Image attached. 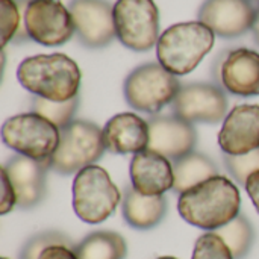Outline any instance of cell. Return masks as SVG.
<instances>
[{"label": "cell", "mask_w": 259, "mask_h": 259, "mask_svg": "<svg viewBox=\"0 0 259 259\" xmlns=\"http://www.w3.org/2000/svg\"><path fill=\"white\" fill-rule=\"evenodd\" d=\"M175 185L173 190L182 194L196 185L219 175L217 165L206 156L197 152H191L176 161H173Z\"/></svg>", "instance_id": "ffe728a7"}, {"label": "cell", "mask_w": 259, "mask_h": 259, "mask_svg": "<svg viewBox=\"0 0 259 259\" xmlns=\"http://www.w3.org/2000/svg\"><path fill=\"white\" fill-rule=\"evenodd\" d=\"M129 173L132 187L144 196H164L175 185L173 162L149 149L132 156Z\"/></svg>", "instance_id": "e0dca14e"}, {"label": "cell", "mask_w": 259, "mask_h": 259, "mask_svg": "<svg viewBox=\"0 0 259 259\" xmlns=\"http://www.w3.org/2000/svg\"><path fill=\"white\" fill-rule=\"evenodd\" d=\"M17 79L33 96L52 102H67L77 97L80 70L64 53L36 55L20 62Z\"/></svg>", "instance_id": "7a4b0ae2"}, {"label": "cell", "mask_w": 259, "mask_h": 259, "mask_svg": "<svg viewBox=\"0 0 259 259\" xmlns=\"http://www.w3.org/2000/svg\"><path fill=\"white\" fill-rule=\"evenodd\" d=\"M79 106V97L67 102H52L35 96L32 99V112L44 117L53 123L58 129H64L74 120V114Z\"/></svg>", "instance_id": "603a6c76"}, {"label": "cell", "mask_w": 259, "mask_h": 259, "mask_svg": "<svg viewBox=\"0 0 259 259\" xmlns=\"http://www.w3.org/2000/svg\"><path fill=\"white\" fill-rule=\"evenodd\" d=\"M252 32H253V39H255V42L259 46V6L256 8V17H255L253 26H252Z\"/></svg>", "instance_id": "4dcf8cb0"}, {"label": "cell", "mask_w": 259, "mask_h": 259, "mask_svg": "<svg viewBox=\"0 0 259 259\" xmlns=\"http://www.w3.org/2000/svg\"><path fill=\"white\" fill-rule=\"evenodd\" d=\"M121 200L120 190L109 173L99 165H88L76 173L73 181V209L90 225L109 219Z\"/></svg>", "instance_id": "277c9868"}, {"label": "cell", "mask_w": 259, "mask_h": 259, "mask_svg": "<svg viewBox=\"0 0 259 259\" xmlns=\"http://www.w3.org/2000/svg\"><path fill=\"white\" fill-rule=\"evenodd\" d=\"M244 188H246V191H247L250 200L253 202V205H255V208H256V211H258L259 214V171L253 173V175L247 179Z\"/></svg>", "instance_id": "f546056e"}, {"label": "cell", "mask_w": 259, "mask_h": 259, "mask_svg": "<svg viewBox=\"0 0 259 259\" xmlns=\"http://www.w3.org/2000/svg\"><path fill=\"white\" fill-rule=\"evenodd\" d=\"M2 190L3 193H2V202H0V214L5 215L17 206V194L3 168H2Z\"/></svg>", "instance_id": "83f0119b"}, {"label": "cell", "mask_w": 259, "mask_h": 259, "mask_svg": "<svg viewBox=\"0 0 259 259\" xmlns=\"http://www.w3.org/2000/svg\"><path fill=\"white\" fill-rule=\"evenodd\" d=\"M77 259H124L127 246L124 238L111 231H97L74 246Z\"/></svg>", "instance_id": "44dd1931"}, {"label": "cell", "mask_w": 259, "mask_h": 259, "mask_svg": "<svg viewBox=\"0 0 259 259\" xmlns=\"http://www.w3.org/2000/svg\"><path fill=\"white\" fill-rule=\"evenodd\" d=\"M173 114L185 121L215 124L226 118L228 99L223 90L212 83L196 82L181 87L173 103Z\"/></svg>", "instance_id": "30bf717a"}, {"label": "cell", "mask_w": 259, "mask_h": 259, "mask_svg": "<svg viewBox=\"0 0 259 259\" xmlns=\"http://www.w3.org/2000/svg\"><path fill=\"white\" fill-rule=\"evenodd\" d=\"M158 259H176V258H173V256H162V258H158Z\"/></svg>", "instance_id": "1f68e13d"}, {"label": "cell", "mask_w": 259, "mask_h": 259, "mask_svg": "<svg viewBox=\"0 0 259 259\" xmlns=\"http://www.w3.org/2000/svg\"><path fill=\"white\" fill-rule=\"evenodd\" d=\"M223 162L234 181L246 185L247 179L259 171V149L244 155H225Z\"/></svg>", "instance_id": "d4e9b609"}, {"label": "cell", "mask_w": 259, "mask_h": 259, "mask_svg": "<svg viewBox=\"0 0 259 259\" xmlns=\"http://www.w3.org/2000/svg\"><path fill=\"white\" fill-rule=\"evenodd\" d=\"M191 259H235L228 244L215 234L206 232L196 241Z\"/></svg>", "instance_id": "484cf974"}, {"label": "cell", "mask_w": 259, "mask_h": 259, "mask_svg": "<svg viewBox=\"0 0 259 259\" xmlns=\"http://www.w3.org/2000/svg\"><path fill=\"white\" fill-rule=\"evenodd\" d=\"M225 155H244L259 149V105H238L226 115L219 132Z\"/></svg>", "instance_id": "5bb4252c"}, {"label": "cell", "mask_w": 259, "mask_h": 259, "mask_svg": "<svg viewBox=\"0 0 259 259\" xmlns=\"http://www.w3.org/2000/svg\"><path fill=\"white\" fill-rule=\"evenodd\" d=\"M76 33L71 12L61 0H27L23 8V35L32 41L55 47Z\"/></svg>", "instance_id": "9c48e42d"}, {"label": "cell", "mask_w": 259, "mask_h": 259, "mask_svg": "<svg viewBox=\"0 0 259 259\" xmlns=\"http://www.w3.org/2000/svg\"><path fill=\"white\" fill-rule=\"evenodd\" d=\"M250 2H255V3H259V0H250Z\"/></svg>", "instance_id": "d6a6232c"}, {"label": "cell", "mask_w": 259, "mask_h": 259, "mask_svg": "<svg viewBox=\"0 0 259 259\" xmlns=\"http://www.w3.org/2000/svg\"><path fill=\"white\" fill-rule=\"evenodd\" d=\"M181 87L178 77L159 62H147L129 73L123 93L131 108L155 115L173 103Z\"/></svg>", "instance_id": "8992f818"}, {"label": "cell", "mask_w": 259, "mask_h": 259, "mask_svg": "<svg viewBox=\"0 0 259 259\" xmlns=\"http://www.w3.org/2000/svg\"><path fill=\"white\" fill-rule=\"evenodd\" d=\"M2 259H6V258H2Z\"/></svg>", "instance_id": "836d02e7"}, {"label": "cell", "mask_w": 259, "mask_h": 259, "mask_svg": "<svg viewBox=\"0 0 259 259\" xmlns=\"http://www.w3.org/2000/svg\"><path fill=\"white\" fill-rule=\"evenodd\" d=\"M199 21L222 38H237L252 29L256 9L250 0H205Z\"/></svg>", "instance_id": "7c38bea8"}, {"label": "cell", "mask_w": 259, "mask_h": 259, "mask_svg": "<svg viewBox=\"0 0 259 259\" xmlns=\"http://www.w3.org/2000/svg\"><path fill=\"white\" fill-rule=\"evenodd\" d=\"M217 79L234 96H259V53L246 47L229 50L220 61Z\"/></svg>", "instance_id": "2e32d148"}, {"label": "cell", "mask_w": 259, "mask_h": 259, "mask_svg": "<svg viewBox=\"0 0 259 259\" xmlns=\"http://www.w3.org/2000/svg\"><path fill=\"white\" fill-rule=\"evenodd\" d=\"M39 259H77L74 249L67 247V246H50L47 247Z\"/></svg>", "instance_id": "f1b7e54d"}, {"label": "cell", "mask_w": 259, "mask_h": 259, "mask_svg": "<svg viewBox=\"0 0 259 259\" xmlns=\"http://www.w3.org/2000/svg\"><path fill=\"white\" fill-rule=\"evenodd\" d=\"M240 190L231 179L220 175L182 193L178 200L181 217L205 231H217L232 222L240 215Z\"/></svg>", "instance_id": "6da1fadb"}, {"label": "cell", "mask_w": 259, "mask_h": 259, "mask_svg": "<svg viewBox=\"0 0 259 259\" xmlns=\"http://www.w3.org/2000/svg\"><path fill=\"white\" fill-rule=\"evenodd\" d=\"M17 194V206L29 209L36 206L46 196V175L50 170V159L36 161L23 155L12 156L2 167Z\"/></svg>", "instance_id": "9a60e30c"}, {"label": "cell", "mask_w": 259, "mask_h": 259, "mask_svg": "<svg viewBox=\"0 0 259 259\" xmlns=\"http://www.w3.org/2000/svg\"><path fill=\"white\" fill-rule=\"evenodd\" d=\"M214 232L228 244L235 259L246 258L255 240V232L250 222L241 214Z\"/></svg>", "instance_id": "7402d4cb"}, {"label": "cell", "mask_w": 259, "mask_h": 259, "mask_svg": "<svg viewBox=\"0 0 259 259\" xmlns=\"http://www.w3.org/2000/svg\"><path fill=\"white\" fill-rule=\"evenodd\" d=\"M149 121L134 112H121L109 118L103 127L106 150L115 155H137L149 147Z\"/></svg>", "instance_id": "ac0fdd59"}, {"label": "cell", "mask_w": 259, "mask_h": 259, "mask_svg": "<svg viewBox=\"0 0 259 259\" xmlns=\"http://www.w3.org/2000/svg\"><path fill=\"white\" fill-rule=\"evenodd\" d=\"M50 246H67L74 249L71 240L67 235L56 231H46L27 240V243L21 249L20 259H39L41 253Z\"/></svg>", "instance_id": "cb8c5ba5"}, {"label": "cell", "mask_w": 259, "mask_h": 259, "mask_svg": "<svg viewBox=\"0 0 259 259\" xmlns=\"http://www.w3.org/2000/svg\"><path fill=\"white\" fill-rule=\"evenodd\" d=\"M61 129L35 112L17 114L2 126V141L18 155L47 161L59 144Z\"/></svg>", "instance_id": "52a82bcc"}, {"label": "cell", "mask_w": 259, "mask_h": 259, "mask_svg": "<svg viewBox=\"0 0 259 259\" xmlns=\"http://www.w3.org/2000/svg\"><path fill=\"white\" fill-rule=\"evenodd\" d=\"M123 217L135 229L147 231L158 226L167 211L164 196H144L134 187H127L123 194Z\"/></svg>", "instance_id": "d6986e66"}, {"label": "cell", "mask_w": 259, "mask_h": 259, "mask_svg": "<svg viewBox=\"0 0 259 259\" xmlns=\"http://www.w3.org/2000/svg\"><path fill=\"white\" fill-rule=\"evenodd\" d=\"M114 26L118 41L134 50L147 52L159 39V9L153 0H117Z\"/></svg>", "instance_id": "ba28073f"}, {"label": "cell", "mask_w": 259, "mask_h": 259, "mask_svg": "<svg viewBox=\"0 0 259 259\" xmlns=\"http://www.w3.org/2000/svg\"><path fill=\"white\" fill-rule=\"evenodd\" d=\"M76 35L90 49H102L112 42L115 35L114 6L106 0H71L68 5Z\"/></svg>", "instance_id": "8fae6325"}, {"label": "cell", "mask_w": 259, "mask_h": 259, "mask_svg": "<svg viewBox=\"0 0 259 259\" xmlns=\"http://www.w3.org/2000/svg\"><path fill=\"white\" fill-rule=\"evenodd\" d=\"M149 121V150L176 161L193 152L197 143V132L194 124L185 121L178 115L152 117Z\"/></svg>", "instance_id": "4fadbf2b"}, {"label": "cell", "mask_w": 259, "mask_h": 259, "mask_svg": "<svg viewBox=\"0 0 259 259\" xmlns=\"http://www.w3.org/2000/svg\"><path fill=\"white\" fill-rule=\"evenodd\" d=\"M105 150L103 129L93 121L73 120L61 129L59 144L50 158V170L59 175L77 173L99 161Z\"/></svg>", "instance_id": "5b68a950"}, {"label": "cell", "mask_w": 259, "mask_h": 259, "mask_svg": "<svg viewBox=\"0 0 259 259\" xmlns=\"http://www.w3.org/2000/svg\"><path fill=\"white\" fill-rule=\"evenodd\" d=\"M2 8V49L12 41L15 36H18L20 32V20L23 18V12L20 11V5L15 0H0Z\"/></svg>", "instance_id": "4316f807"}, {"label": "cell", "mask_w": 259, "mask_h": 259, "mask_svg": "<svg viewBox=\"0 0 259 259\" xmlns=\"http://www.w3.org/2000/svg\"><path fill=\"white\" fill-rule=\"evenodd\" d=\"M215 33L200 21L176 23L164 30L156 44L159 64L175 76L191 73L214 47Z\"/></svg>", "instance_id": "3957f363"}]
</instances>
